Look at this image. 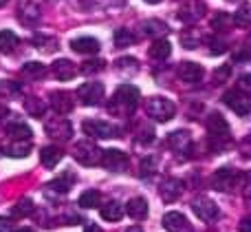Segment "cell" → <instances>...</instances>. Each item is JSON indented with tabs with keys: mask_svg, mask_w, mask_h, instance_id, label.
Listing matches in <instances>:
<instances>
[{
	"mask_svg": "<svg viewBox=\"0 0 251 232\" xmlns=\"http://www.w3.org/2000/svg\"><path fill=\"white\" fill-rule=\"evenodd\" d=\"M163 228L168 232H192L190 221L181 212H168V215H163Z\"/></svg>",
	"mask_w": 251,
	"mask_h": 232,
	"instance_id": "cell-20",
	"label": "cell"
},
{
	"mask_svg": "<svg viewBox=\"0 0 251 232\" xmlns=\"http://www.w3.org/2000/svg\"><path fill=\"white\" fill-rule=\"evenodd\" d=\"M4 115H7V106L0 104V117H4Z\"/></svg>",
	"mask_w": 251,
	"mask_h": 232,
	"instance_id": "cell-53",
	"label": "cell"
},
{
	"mask_svg": "<svg viewBox=\"0 0 251 232\" xmlns=\"http://www.w3.org/2000/svg\"><path fill=\"white\" fill-rule=\"evenodd\" d=\"M240 155H243L245 159H251V135H247L243 142H240Z\"/></svg>",
	"mask_w": 251,
	"mask_h": 232,
	"instance_id": "cell-46",
	"label": "cell"
},
{
	"mask_svg": "<svg viewBox=\"0 0 251 232\" xmlns=\"http://www.w3.org/2000/svg\"><path fill=\"white\" fill-rule=\"evenodd\" d=\"M84 135L93 137V140H110V137H119V128L108 122H100V119H86L82 124Z\"/></svg>",
	"mask_w": 251,
	"mask_h": 232,
	"instance_id": "cell-5",
	"label": "cell"
},
{
	"mask_svg": "<svg viewBox=\"0 0 251 232\" xmlns=\"http://www.w3.org/2000/svg\"><path fill=\"white\" fill-rule=\"evenodd\" d=\"M139 142L148 144V142H154V131L150 126H141L139 128Z\"/></svg>",
	"mask_w": 251,
	"mask_h": 232,
	"instance_id": "cell-45",
	"label": "cell"
},
{
	"mask_svg": "<svg viewBox=\"0 0 251 232\" xmlns=\"http://www.w3.org/2000/svg\"><path fill=\"white\" fill-rule=\"evenodd\" d=\"M62 157H64V153H62L60 146H44V148L40 150V162L47 168H55L57 164L62 162Z\"/></svg>",
	"mask_w": 251,
	"mask_h": 232,
	"instance_id": "cell-24",
	"label": "cell"
},
{
	"mask_svg": "<svg viewBox=\"0 0 251 232\" xmlns=\"http://www.w3.org/2000/svg\"><path fill=\"white\" fill-rule=\"evenodd\" d=\"M18 47V35L9 29L0 31V53H11Z\"/></svg>",
	"mask_w": 251,
	"mask_h": 232,
	"instance_id": "cell-31",
	"label": "cell"
},
{
	"mask_svg": "<svg viewBox=\"0 0 251 232\" xmlns=\"http://www.w3.org/2000/svg\"><path fill=\"white\" fill-rule=\"evenodd\" d=\"M205 42L209 44V53H212V56H218V53H225L227 51V42L221 38V35H209Z\"/></svg>",
	"mask_w": 251,
	"mask_h": 232,
	"instance_id": "cell-37",
	"label": "cell"
},
{
	"mask_svg": "<svg viewBox=\"0 0 251 232\" xmlns=\"http://www.w3.org/2000/svg\"><path fill=\"white\" fill-rule=\"evenodd\" d=\"M170 53H172V44L165 38H156L150 47V58L152 60H168Z\"/></svg>",
	"mask_w": 251,
	"mask_h": 232,
	"instance_id": "cell-25",
	"label": "cell"
},
{
	"mask_svg": "<svg viewBox=\"0 0 251 232\" xmlns=\"http://www.w3.org/2000/svg\"><path fill=\"white\" fill-rule=\"evenodd\" d=\"M247 47H251V35H249V44H247Z\"/></svg>",
	"mask_w": 251,
	"mask_h": 232,
	"instance_id": "cell-57",
	"label": "cell"
},
{
	"mask_svg": "<svg viewBox=\"0 0 251 232\" xmlns=\"http://www.w3.org/2000/svg\"><path fill=\"white\" fill-rule=\"evenodd\" d=\"M143 2H148V4H159V2H163V0H143Z\"/></svg>",
	"mask_w": 251,
	"mask_h": 232,
	"instance_id": "cell-54",
	"label": "cell"
},
{
	"mask_svg": "<svg viewBox=\"0 0 251 232\" xmlns=\"http://www.w3.org/2000/svg\"><path fill=\"white\" fill-rule=\"evenodd\" d=\"M20 73L26 80H42L47 75V66L42 62H26V64H22Z\"/></svg>",
	"mask_w": 251,
	"mask_h": 232,
	"instance_id": "cell-28",
	"label": "cell"
},
{
	"mask_svg": "<svg viewBox=\"0 0 251 232\" xmlns=\"http://www.w3.org/2000/svg\"><path fill=\"white\" fill-rule=\"evenodd\" d=\"M165 31H168V25H165L163 20H143L141 22V33L143 35H148V38H159V35H163Z\"/></svg>",
	"mask_w": 251,
	"mask_h": 232,
	"instance_id": "cell-27",
	"label": "cell"
},
{
	"mask_svg": "<svg viewBox=\"0 0 251 232\" xmlns=\"http://www.w3.org/2000/svg\"><path fill=\"white\" fill-rule=\"evenodd\" d=\"M100 202H101V197H100L97 190H84V193L79 195V199H77V203L82 208H97L100 206Z\"/></svg>",
	"mask_w": 251,
	"mask_h": 232,
	"instance_id": "cell-34",
	"label": "cell"
},
{
	"mask_svg": "<svg viewBox=\"0 0 251 232\" xmlns=\"http://www.w3.org/2000/svg\"><path fill=\"white\" fill-rule=\"evenodd\" d=\"M139 104V88L134 84H122L113 93V100L108 104V111L113 115H130Z\"/></svg>",
	"mask_w": 251,
	"mask_h": 232,
	"instance_id": "cell-2",
	"label": "cell"
},
{
	"mask_svg": "<svg viewBox=\"0 0 251 232\" xmlns=\"http://www.w3.org/2000/svg\"><path fill=\"white\" fill-rule=\"evenodd\" d=\"M156 171V157H146L141 164H139V175L143 177V179H148V177H152Z\"/></svg>",
	"mask_w": 251,
	"mask_h": 232,
	"instance_id": "cell-39",
	"label": "cell"
},
{
	"mask_svg": "<svg viewBox=\"0 0 251 232\" xmlns=\"http://www.w3.org/2000/svg\"><path fill=\"white\" fill-rule=\"evenodd\" d=\"M181 40H183V44H185L187 49H199L201 42H203V35H201L196 29H187L185 33L181 35Z\"/></svg>",
	"mask_w": 251,
	"mask_h": 232,
	"instance_id": "cell-36",
	"label": "cell"
},
{
	"mask_svg": "<svg viewBox=\"0 0 251 232\" xmlns=\"http://www.w3.org/2000/svg\"><path fill=\"white\" fill-rule=\"evenodd\" d=\"M234 25H240V27H249L251 25V2L240 4V9L236 11V16H234Z\"/></svg>",
	"mask_w": 251,
	"mask_h": 232,
	"instance_id": "cell-35",
	"label": "cell"
},
{
	"mask_svg": "<svg viewBox=\"0 0 251 232\" xmlns=\"http://www.w3.org/2000/svg\"><path fill=\"white\" fill-rule=\"evenodd\" d=\"M192 210H194V215L199 217L201 221H214V219H218V215H221L218 206L207 197H196L194 202H192Z\"/></svg>",
	"mask_w": 251,
	"mask_h": 232,
	"instance_id": "cell-11",
	"label": "cell"
},
{
	"mask_svg": "<svg viewBox=\"0 0 251 232\" xmlns=\"http://www.w3.org/2000/svg\"><path fill=\"white\" fill-rule=\"evenodd\" d=\"M2 4H7V0H0V7H2Z\"/></svg>",
	"mask_w": 251,
	"mask_h": 232,
	"instance_id": "cell-56",
	"label": "cell"
},
{
	"mask_svg": "<svg viewBox=\"0 0 251 232\" xmlns=\"http://www.w3.org/2000/svg\"><path fill=\"white\" fill-rule=\"evenodd\" d=\"M51 71H53V75H55L60 82H66V80H73L75 78V73H77V66L73 64L71 60H55L51 64Z\"/></svg>",
	"mask_w": 251,
	"mask_h": 232,
	"instance_id": "cell-21",
	"label": "cell"
},
{
	"mask_svg": "<svg viewBox=\"0 0 251 232\" xmlns=\"http://www.w3.org/2000/svg\"><path fill=\"white\" fill-rule=\"evenodd\" d=\"M13 230V221L9 217H0V232H11Z\"/></svg>",
	"mask_w": 251,
	"mask_h": 232,
	"instance_id": "cell-49",
	"label": "cell"
},
{
	"mask_svg": "<svg viewBox=\"0 0 251 232\" xmlns=\"http://www.w3.org/2000/svg\"><path fill=\"white\" fill-rule=\"evenodd\" d=\"M159 193H161V199H163V202L172 203L183 195V184L178 179H174V177H168V179L161 181Z\"/></svg>",
	"mask_w": 251,
	"mask_h": 232,
	"instance_id": "cell-17",
	"label": "cell"
},
{
	"mask_svg": "<svg viewBox=\"0 0 251 232\" xmlns=\"http://www.w3.org/2000/svg\"><path fill=\"white\" fill-rule=\"evenodd\" d=\"M18 18H20L22 25L31 27L42 18V13H40V7L35 2H31V0H22V2L18 4Z\"/></svg>",
	"mask_w": 251,
	"mask_h": 232,
	"instance_id": "cell-18",
	"label": "cell"
},
{
	"mask_svg": "<svg viewBox=\"0 0 251 232\" xmlns=\"http://www.w3.org/2000/svg\"><path fill=\"white\" fill-rule=\"evenodd\" d=\"M31 212H33V202H31V199H20V202L13 206L11 215L13 217H29Z\"/></svg>",
	"mask_w": 251,
	"mask_h": 232,
	"instance_id": "cell-38",
	"label": "cell"
},
{
	"mask_svg": "<svg viewBox=\"0 0 251 232\" xmlns=\"http://www.w3.org/2000/svg\"><path fill=\"white\" fill-rule=\"evenodd\" d=\"M7 135L13 137V140H31V137H33V131H31L25 122H13L7 126Z\"/></svg>",
	"mask_w": 251,
	"mask_h": 232,
	"instance_id": "cell-29",
	"label": "cell"
},
{
	"mask_svg": "<svg viewBox=\"0 0 251 232\" xmlns=\"http://www.w3.org/2000/svg\"><path fill=\"white\" fill-rule=\"evenodd\" d=\"M176 75L181 82L196 84L203 80V69H201V64H196V62H181L176 69Z\"/></svg>",
	"mask_w": 251,
	"mask_h": 232,
	"instance_id": "cell-15",
	"label": "cell"
},
{
	"mask_svg": "<svg viewBox=\"0 0 251 232\" xmlns=\"http://www.w3.org/2000/svg\"><path fill=\"white\" fill-rule=\"evenodd\" d=\"M117 69L124 71V73H134L137 71V60L134 58H122V60H117Z\"/></svg>",
	"mask_w": 251,
	"mask_h": 232,
	"instance_id": "cell-43",
	"label": "cell"
},
{
	"mask_svg": "<svg viewBox=\"0 0 251 232\" xmlns=\"http://www.w3.org/2000/svg\"><path fill=\"white\" fill-rule=\"evenodd\" d=\"M44 131H47V135H51L53 140H64V142L71 140V135H73V126H71V122L64 117V115H57V117L47 119Z\"/></svg>",
	"mask_w": 251,
	"mask_h": 232,
	"instance_id": "cell-7",
	"label": "cell"
},
{
	"mask_svg": "<svg viewBox=\"0 0 251 232\" xmlns=\"http://www.w3.org/2000/svg\"><path fill=\"white\" fill-rule=\"evenodd\" d=\"M231 25H234V16H229L227 11H218L216 16L212 18V29L216 31V33H221V31H225V29H231Z\"/></svg>",
	"mask_w": 251,
	"mask_h": 232,
	"instance_id": "cell-30",
	"label": "cell"
},
{
	"mask_svg": "<svg viewBox=\"0 0 251 232\" xmlns=\"http://www.w3.org/2000/svg\"><path fill=\"white\" fill-rule=\"evenodd\" d=\"M134 40H137V35H134L130 29H126V27H122V29L115 31V47H117V49L130 47V44H134Z\"/></svg>",
	"mask_w": 251,
	"mask_h": 232,
	"instance_id": "cell-33",
	"label": "cell"
},
{
	"mask_svg": "<svg viewBox=\"0 0 251 232\" xmlns=\"http://www.w3.org/2000/svg\"><path fill=\"white\" fill-rule=\"evenodd\" d=\"M146 113H148V117L156 119V122H168V119L174 117L176 106H174V102L168 100V97L154 95V97H148L146 100Z\"/></svg>",
	"mask_w": 251,
	"mask_h": 232,
	"instance_id": "cell-3",
	"label": "cell"
},
{
	"mask_svg": "<svg viewBox=\"0 0 251 232\" xmlns=\"http://www.w3.org/2000/svg\"><path fill=\"white\" fill-rule=\"evenodd\" d=\"M49 104H51V109L55 111L57 115H66L75 109L73 97H71V93H66V91H53L51 95H49Z\"/></svg>",
	"mask_w": 251,
	"mask_h": 232,
	"instance_id": "cell-14",
	"label": "cell"
},
{
	"mask_svg": "<svg viewBox=\"0 0 251 232\" xmlns=\"http://www.w3.org/2000/svg\"><path fill=\"white\" fill-rule=\"evenodd\" d=\"M18 232H35V230H33V228H20Z\"/></svg>",
	"mask_w": 251,
	"mask_h": 232,
	"instance_id": "cell-55",
	"label": "cell"
},
{
	"mask_svg": "<svg viewBox=\"0 0 251 232\" xmlns=\"http://www.w3.org/2000/svg\"><path fill=\"white\" fill-rule=\"evenodd\" d=\"M229 73H231V66H229V64L218 66V69L214 71V75H212V82H214V84H223L227 78H229Z\"/></svg>",
	"mask_w": 251,
	"mask_h": 232,
	"instance_id": "cell-41",
	"label": "cell"
},
{
	"mask_svg": "<svg viewBox=\"0 0 251 232\" xmlns=\"http://www.w3.org/2000/svg\"><path fill=\"white\" fill-rule=\"evenodd\" d=\"M203 11H205V4L201 2V0H187V2L178 9V18H181L183 22H187V25H192V22L203 18Z\"/></svg>",
	"mask_w": 251,
	"mask_h": 232,
	"instance_id": "cell-16",
	"label": "cell"
},
{
	"mask_svg": "<svg viewBox=\"0 0 251 232\" xmlns=\"http://www.w3.org/2000/svg\"><path fill=\"white\" fill-rule=\"evenodd\" d=\"M238 181H240V177L236 175L231 168H218V171L212 175L209 184H212V188L221 190V193H229V190L234 188Z\"/></svg>",
	"mask_w": 251,
	"mask_h": 232,
	"instance_id": "cell-10",
	"label": "cell"
},
{
	"mask_svg": "<svg viewBox=\"0 0 251 232\" xmlns=\"http://www.w3.org/2000/svg\"><path fill=\"white\" fill-rule=\"evenodd\" d=\"M223 102H225L236 115H240V117H245V115L251 113V100H249L247 93L240 91V88H231V91H227L225 95H223Z\"/></svg>",
	"mask_w": 251,
	"mask_h": 232,
	"instance_id": "cell-6",
	"label": "cell"
},
{
	"mask_svg": "<svg viewBox=\"0 0 251 232\" xmlns=\"http://www.w3.org/2000/svg\"><path fill=\"white\" fill-rule=\"evenodd\" d=\"M100 215H101V219H106V221H119L124 217V206L119 202H115V199H110V202H106L104 206H101Z\"/></svg>",
	"mask_w": 251,
	"mask_h": 232,
	"instance_id": "cell-26",
	"label": "cell"
},
{
	"mask_svg": "<svg viewBox=\"0 0 251 232\" xmlns=\"http://www.w3.org/2000/svg\"><path fill=\"white\" fill-rule=\"evenodd\" d=\"M205 126H207V146L212 153H223L231 146V128L227 124V119L221 113H209L205 119Z\"/></svg>",
	"mask_w": 251,
	"mask_h": 232,
	"instance_id": "cell-1",
	"label": "cell"
},
{
	"mask_svg": "<svg viewBox=\"0 0 251 232\" xmlns=\"http://www.w3.org/2000/svg\"><path fill=\"white\" fill-rule=\"evenodd\" d=\"M240 188H243V195L247 199H251V171L245 173L243 177H240Z\"/></svg>",
	"mask_w": 251,
	"mask_h": 232,
	"instance_id": "cell-44",
	"label": "cell"
},
{
	"mask_svg": "<svg viewBox=\"0 0 251 232\" xmlns=\"http://www.w3.org/2000/svg\"><path fill=\"white\" fill-rule=\"evenodd\" d=\"M234 60L236 62H247V60H251V47H245L243 51H236L234 53Z\"/></svg>",
	"mask_w": 251,
	"mask_h": 232,
	"instance_id": "cell-47",
	"label": "cell"
},
{
	"mask_svg": "<svg viewBox=\"0 0 251 232\" xmlns=\"http://www.w3.org/2000/svg\"><path fill=\"white\" fill-rule=\"evenodd\" d=\"M101 166L110 173H124L128 168V155L124 150H117V148H108L101 153Z\"/></svg>",
	"mask_w": 251,
	"mask_h": 232,
	"instance_id": "cell-9",
	"label": "cell"
},
{
	"mask_svg": "<svg viewBox=\"0 0 251 232\" xmlns=\"http://www.w3.org/2000/svg\"><path fill=\"white\" fill-rule=\"evenodd\" d=\"M33 44H38V49H42V51H55V49H57L55 40L47 38V35H38V38L33 40Z\"/></svg>",
	"mask_w": 251,
	"mask_h": 232,
	"instance_id": "cell-40",
	"label": "cell"
},
{
	"mask_svg": "<svg viewBox=\"0 0 251 232\" xmlns=\"http://www.w3.org/2000/svg\"><path fill=\"white\" fill-rule=\"evenodd\" d=\"M84 232H104V230H101L97 224H86L84 226Z\"/></svg>",
	"mask_w": 251,
	"mask_h": 232,
	"instance_id": "cell-51",
	"label": "cell"
},
{
	"mask_svg": "<svg viewBox=\"0 0 251 232\" xmlns=\"http://www.w3.org/2000/svg\"><path fill=\"white\" fill-rule=\"evenodd\" d=\"M240 91L251 93V73H247V75H243V78H240Z\"/></svg>",
	"mask_w": 251,
	"mask_h": 232,
	"instance_id": "cell-48",
	"label": "cell"
},
{
	"mask_svg": "<svg viewBox=\"0 0 251 232\" xmlns=\"http://www.w3.org/2000/svg\"><path fill=\"white\" fill-rule=\"evenodd\" d=\"M25 109H26V113H29L31 117H42V115L47 113V104H44L40 97H26Z\"/></svg>",
	"mask_w": 251,
	"mask_h": 232,
	"instance_id": "cell-32",
	"label": "cell"
},
{
	"mask_svg": "<svg viewBox=\"0 0 251 232\" xmlns=\"http://www.w3.org/2000/svg\"><path fill=\"white\" fill-rule=\"evenodd\" d=\"M126 212H128L130 219L134 221H143L148 217V202L143 197H132L126 206Z\"/></svg>",
	"mask_w": 251,
	"mask_h": 232,
	"instance_id": "cell-22",
	"label": "cell"
},
{
	"mask_svg": "<svg viewBox=\"0 0 251 232\" xmlns=\"http://www.w3.org/2000/svg\"><path fill=\"white\" fill-rule=\"evenodd\" d=\"M100 47L101 44L97 42L95 38H75L73 42H71V49L77 53H82V56H93V53H100Z\"/></svg>",
	"mask_w": 251,
	"mask_h": 232,
	"instance_id": "cell-23",
	"label": "cell"
},
{
	"mask_svg": "<svg viewBox=\"0 0 251 232\" xmlns=\"http://www.w3.org/2000/svg\"><path fill=\"white\" fill-rule=\"evenodd\" d=\"M101 153H104V150H100V146L91 140H82L73 146V157L77 159L82 166H97V164L101 162Z\"/></svg>",
	"mask_w": 251,
	"mask_h": 232,
	"instance_id": "cell-4",
	"label": "cell"
},
{
	"mask_svg": "<svg viewBox=\"0 0 251 232\" xmlns=\"http://www.w3.org/2000/svg\"><path fill=\"white\" fill-rule=\"evenodd\" d=\"M104 69V60H88L82 64V73L84 75H91V73H97V71Z\"/></svg>",
	"mask_w": 251,
	"mask_h": 232,
	"instance_id": "cell-42",
	"label": "cell"
},
{
	"mask_svg": "<svg viewBox=\"0 0 251 232\" xmlns=\"http://www.w3.org/2000/svg\"><path fill=\"white\" fill-rule=\"evenodd\" d=\"M0 150L7 157H26L31 150V140H13V137H7L0 144Z\"/></svg>",
	"mask_w": 251,
	"mask_h": 232,
	"instance_id": "cell-13",
	"label": "cell"
},
{
	"mask_svg": "<svg viewBox=\"0 0 251 232\" xmlns=\"http://www.w3.org/2000/svg\"><path fill=\"white\" fill-rule=\"evenodd\" d=\"M168 146L178 155V157H187L192 148V137L185 131H174L168 135Z\"/></svg>",
	"mask_w": 251,
	"mask_h": 232,
	"instance_id": "cell-12",
	"label": "cell"
},
{
	"mask_svg": "<svg viewBox=\"0 0 251 232\" xmlns=\"http://www.w3.org/2000/svg\"><path fill=\"white\" fill-rule=\"evenodd\" d=\"M238 232H251V217H247V219H243V221H240Z\"/></svg>",
	"mask_w": 251,
	"mask_h": 232,
	"instance_id": "cell-50",
	"label": "cell"
},
{
	"mask_svg": "<svg viewBox=\"0 0 251 232\" xmlns=\"http://www.w3.org/2000/svg\"><path fill=\"white\" fill-rule=\"evenodd\" d=\"M126 232H143L141 228H139V226H130V228L128 230H126Z\"/></svg>",
	"mask_w": 251,
	"mask_h": 232,
	"instance_id": "cell-52",
	"label": "cell"
},
{
	"mask_svg": "<svg viewBox=\"0 0 251 232\" xmlns=\"http://www.w3.org/2000/svg\"><path fill=\"white\" fill-rule=\"evenodd\" d=\"M77 97L84 106H97L104 100V84L100 82H84L77 88Z\"/></svg>",
	"mask_w": 251,
	"mask_h": 232,
	"instance_id": "cell-8",
	"label": "cell"
},
{
	"mask_svg": "<svg viewBox=\"0 0 251 232\" xmlns=\"http://www.w3.org/2000/svg\"><path fill=\"white\" fill-rule=\"evenodd\" d=\"M71 186H73V175H66V177L62 175L44 186V195L47 197H62V195H66L71 190Z\"/></svg>",
	"mask_w": 251,
	"mask_h": 232,
	"instance_id": "cell-19",
	"label": "cell"
}]
</instances>
